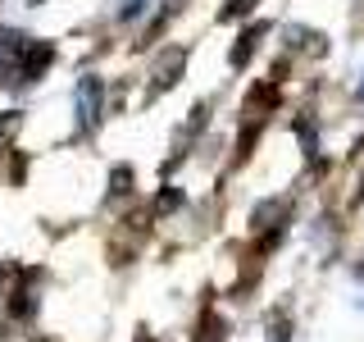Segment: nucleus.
<instances>
[{
	"label": "nucleus",
	"instance_id": "nucleus-4",
	"mask_svg": "<svg viewBox=\"0 0 364 342\" xmlns=\"http://www.w3.org/2000/svg\"><path fill=\"white\" fill-rule=\"evenodd\" d=\"M200 342H223V319H200V333H196Z\"/></svg>",
	"mask_w": 364,
	"mask_h": 342
},
{
	"label": "nucleus",
	"instance_id": "nucleus-7",
	"mask_svg": "<svg viewBox=\"0 0 364 342\" xmlns=\"http://www.w3.org/2000/svg\"><path fill=\"white\" fill-rule=\"evenodd\" d=\"M178 201H182V192H168V187L159 192V205H178Z\"/></svg>",
	"mask_w": 364,
	"mask_h": 342
},
{
	"label": "nucleus",
	"instance_id": "nucleus-1",
	"mask_svg": "<svg viewBox=\"0 0 364 342\" xmlns=\"http://www.w3.org/2000/svg\"><path fill=\"white\" fill-rule=\"evenodd\" d=\"M50 60H55V51H50L46 41H23V46H18V68H14L18 83H37V73H41Z\"/></svg>",
	"mask_w": 364,
	"mask_h": 342
},
{
	"label": "nucleus",
	"instance_id": "nucleus-5",
	"mask_svg": "<svg viewBox=\"0 0 364 342\" xmlns=\"http://www.w3.org/2000/svg\"><path fill=\"white\" fill-rule=\"evenodd\" d=\"M269 100H278V87H255V91H250V105H269Z\"/></svg>",
	"mask_w": 364,
	"mask_h": 342
},
{
	"label": "nucleus",
	"instance_id": "nucleus-3",
	"mask_svg": "<svg viewBox=\"0 0 364 342\" xmlns=\"http://www.w3.org/2000/svg\"><path fill=\"white\" fill-rule=\"evenodd\" d=\"M259 37H264V23H255V28L246 32V41H242V46H232V64H246V60H250V51H255V41H259Z\"/></svg>",
	"mask_w": 364,
	"mask_h": 342
},
{
	"label": "nucleus",
	"instance_id": "nucleus-2",
	"mask_svg": "<svg viewBox=\"0 0 364 342\" xmlns=\"http://www.w3.org/2000/svg\"><path fill=\"white\" fill-rule=\"evenodd\" d=\"M96 110H100V83L96 78H82V83H77V123L91 128V123H96Z\"/></svg>",
	"mask_w": 364,
	"mask_h": 342
},
{
	"label": "nucleus",
	"instance_id": "nucleus-8",
	"mask_svg": "<svg viewBox=\"0 0 364 342\" xmlns=\"http://www.w3.org/2000/svg\"><path fill=\"white\" fill-rule=\"evenodd\" d=\"M136 342H151V338H146V333H141V338H136Z\"/></svg>",
	"mask_w": 364,
	"mask_h": 342
},
{
	"label": "nucleus",
	"instance_id": "nucleus-6",
	"mask_svg": "<svg viewBox=\"0 0 364 342\" xmlns=\"http://www.w3.org/2000/svg\"><path fill=\"white\" fill-rule=\"evenodd\" d=\"M128 182H132L128 169H114V192H128Z\"/></svg>",
	"mask_w": 364,
	"mask_h": 342
}]
</instances>
